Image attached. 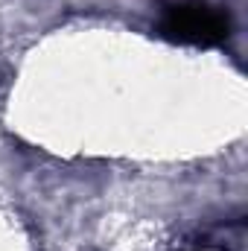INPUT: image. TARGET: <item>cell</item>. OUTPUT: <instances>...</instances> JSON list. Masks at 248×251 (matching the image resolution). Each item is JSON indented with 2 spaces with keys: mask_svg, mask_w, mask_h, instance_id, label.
Wrapping results in <instances>:
<instances>
[{
  "mask_svg": "<svg viewBox=\"0 0 248 251\" xmlns=\"http://www.w3.org/2000/svg\"><path fill=\"white\" fill-rule=\"evenodd\" d=\"M164 35L173 41H184V44H222L231 32V21L225 12L204 6V3H181L173 6L161 24Z\"/></svg>",
  "mask_w": 248,
  "mask_h": 251,
  "instance_id": "obj_1",
  "label": "cell"
}]
</instances>
